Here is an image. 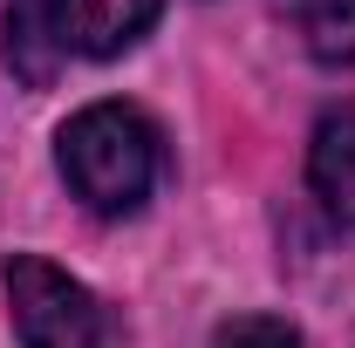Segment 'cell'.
I'll list each match as a JSON object with an SVG mask.
<instances>
[{"instance_id": "obj_1", "label": "cell", "mask_w": 355, "mask_h": 348, "mask_svg": "<svg viewBox=\"0 0 355 348\" xmlns=\"http://www.w3.org/2000/svg\"><path fill=\"white\" fill-rule=\"evenodd\" d=\"M164 0H7V69L48 89L69 62H110L157 28Z\"/></svg>"}, {"instance_id": "obj_3", "label": "cell", "mask_w": 355, "mask_h": 348, "mask_svg": "<svg viewBox=\"0 0 355 348\" xmlns=\"http://www.w3.org/2000/svg\"><path fill=\"white\" fill-rule=\"evenodd\" d=\"M0 287H7V314H14L21 348H116L110 307L55 260L14 253L0 266Z\"/></svg>"}, {"instance_id": "obj_6", "label": "cell", "mask_w": 355, "mask_h": 348, "mask_svg": "<svg viewBox=\"0 0 355 348\" xmlns=\"http://www.w3.org/2000/svg\"><path fill=\"white\" fill-rule=\"evenodd\" d=\"M212 348H308V342L280 314H239V321H225L219 335H212Z\"/></svg>"}, {"instance_id": "obj_2", "label": "cell", "mask_w": 355, "mask_h": 348, "mask_svg": "<svg viewBox=\"0 0 355 348\" xmlns=\"http://www.w3.org/2000/svg\"><path fill=\"white\" fill-rule=\"evenodd\" d=\"M55 164H62L69 191L89 212L130 218L150 198V184H157V130L130 103H89V110H76L62 123Z\"/></svg>"}, {"instance_id": "obj_4", "label": "cell", "mask_w": 355, "mask_h": 348, "mask_svg": "<svg viewBox=\"0 0 355 348\" xmlns=\"http://www.w3.org/2000/svg\"><path fill=\"white\" fill-rule=\"evenodd\" d=\"M308 184H314V198L328 205V218L355 225V110H328V116L314 123Z\"/></svg>"}, {"instance_id": "obj_5", "label": "cell", "mask_w": 355, "mask_h": 348, "mask_svg": "<svg viewBox=\"0 0 355 348\" xmlns=\"http://www.w3.org/2000/svg\"><path fill=\"white\" fill-rule=\"evenodd\" d=\"M273 7L294 21V35L314 62H328V69L355 62V0H273Z\"/></svg>"}]
</instances>
